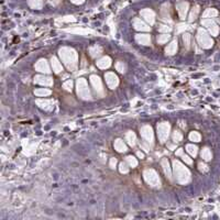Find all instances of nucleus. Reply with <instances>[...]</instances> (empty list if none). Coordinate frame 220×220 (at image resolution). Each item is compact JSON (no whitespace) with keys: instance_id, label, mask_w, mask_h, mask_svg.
I'll list each match as a JSON object with an SVG mask.
<instances>
[{"instance_id":"4","label":"nucleus","mask_w":220,"mask_h":220,"mask_svg":"<svg viewBox=\"0 0 220 220\" xmlns=\"http://www.w3.org/2000/svg\"><path fill=\"white\" fill-rule=\"evenodd\" d=\"M105 77L107 79V84L109 85L110 88H115L118 85V78H117V76L115 74L108 73L107 75H105Z\"/></svg>"},{"instance_id":"3","label":"nucleus","mask_w":220,"mask_h":220,"mask_svg":"<svg viewBox=\"0 0 220 220\" xmlns=\"http://www.w3.org/2000/svg\"><path fill=\"white\" fill-rule=\"evenodd\" d=\"M168 125L166 122H163V125H160L158 127V137L161 138V142H164L166 138H167V134H168Z\"/></svg>"},{"instance_id":"6","label":"nucleus","mask_w":220,"mask_h":220,"mask_svg":"<svg viewBox=\"0 0 220 220\" xmlns=\"http://www.w3.org/2000/svg\"><path fill=\"white\" fill-rule=\"evenodd\" d=\"M35 68H37L39 72H45V73H49V72H50V68H49V66H47L45 59H41V61H39V63L35 65Z\"/></svg>"},{"instance_id":"1","label":"nucleus","mask_w":220,"mask_h":220,"mask_svg":"<svg viewBox=\"0 0 220 220\" xmlns=\"http://www.w3.org/2000/svg\"><path fill=\"white\" fill-rule=\"evenodd\" d=\"M59 55H61V57H63V59H64V63L66 64V66L70 68V70H74L75 66H76V54H75V52L73 50H68V52L67 53H65L64 52V50H61V53H59Z\"/></svg>"},{"instance_id":"8","label":"nucleus","mask_w":220,"mask_h":220,"mask_svg":"<svg viewBox=\"0 0 220 220\" xmlns=\"http://www.w3.org/2000/svg\"><path fill=\"white\" fill-rule=\"evenodd\" d=\"M110 58L109 57H102L101 59H99L97 62V65L100 67V68H107V67L110 66Z\"/></svg>"},{"instance_id":"19","label":"nucleus","mask_w":220,"mask_h":220,"mask_svg":"<svg viewBox=\"0 0 220 220\" xmlns=\"http://www.w3.org/2000/svg\"><path fill=\"white\" fill-rule=\"evenodd\" d=\"M116 163H117L116 158H111V163H110V166H111L112 168H115V167H113V165L116 166Z\"/></svg>"},{"instance_id":"18","label":"nucleus","mask_w":220,"mask_h":220,"mask_svg":"<svg viewBox=\"0 0 220 220\" xmlns=\"http://www.w3.org/2000/svg\"><path fill=\"white\" fill-rule=\"evenodd\" d=\"M64 88L66 90H72V80H68L66 83L64 84Z\"/></svg>"},{"instance_id":"16","label":"nucleus","mask_w":220,"mask_h":220,"mask_svg":"<svg viewBox=\"0 0 220 220\" xmlns=\"http://www.w3.org/2000/svg\"><path fill=\"white\" fill-rule=\"evenodd\" d=\"M117 70L120 73H123L125 72V65L122 63H117Z\"/></svg>"},{"instance_id":"9","label":"nucleus","mask_w":220,"mask_h":220,"mask_svg":"<svg viewBox=\"0 0 220 220\" xmlns=\"http://www.w3.org/2000/svg\"><path fill=\"white\" fill-rule=\"evenodd\" d=\"M115 148L117 149L118 152H125V151H127V148H125V143L121 141V140H117L116 143H115Z\"/></svg>"},{"instance_id":"11","label":"nucleus","mask_w":220,"mask_h":220,"mask_svg":"<svg viewBox=\"0 0 220 220\" xmlns=\"http://www.w3.org/2000/svg\"><path fill=\"white\" fill-rule=\"evenodd\" d=\"M52 65H53V70H54L55 73H59L62 71V65L57 62V59L55 57L52 58Z\"/></svg>"},{"instance_id":"13","label":"nucleus","mask_w":220,"mask_h":220,"mask_svg":"<svg viewBox=\"0 0 220 220\" xmlns=\"http://www.w3.org/2000/svg\"><path fill=\"white\" fill-rule=\"evenodd\" d=\"M162 165H163V167H164V172H165V174L171 178V173H170V168H168V163H167V160H166V158H164V160L162 161Z\"/></svg>"},{"instance_id":"12","label":"nucleus","mask_w":220,"mask_h":220,"mask_svg":"<svg viewBox=\"0 0 220 220\" xmlns=\"http://www.w3.org/2000/svg\"><path fill=\"white\" fill-rule=\"evenodd\" d=\"M127 140H128L129 144L133 146L134 144H135V134L130 131V132L127 134Z\"/></svg>"},{"instance_id":"14","label":"nucleus","mask_w":220,"mask_h":220,"mask_svg":"<svg viewBox=\"0 0 220 220\" xmlns=\"http://www.w3.org/2000/svg\"><path fill=\"white\" fill-rule=\"evenodd\" d=\"M127 162L130 164V166H132V167L137 166V164H138L137 160L134 158H132V156H128V158H127Z\"/></svg>"},{"instance_id":"17","label":"nucleus","mask_w":220,"mask_h":220,"mask_svg":"<svg viewBox=\"0 0 220 220\" xmlns=\"http://www.w3.org/2000/svg\"><path fill=\"white\" fill-rule=\"evenodd\" d=\"M128 168H127V165L125 163H121L120 164V172L121 173H128Z\"/></svg>"},{"instance_id":"20","label":"nucleus","mask_w":220,"mask_h":220,"mask_svg":"<svg viewBox=\"0 0 220 220\" xmlns=\"http://www.w3.org/2000/svg\"><path fill=\"white\" fill-rule=\"evenodd\" d=\"M138 156H139V158H144V154L142 153V152H138Z\"/></svg>"},{"instance_id":"5","label":"nucleus","mask_w":220,"mask_h":220,"mask_svg":"<svg viewBox=\"0 0 220 220\" xmlns=\"http://www.w3.org/2000/svg\"><path fill=\"white\" fill-rule=\"evenodd\" d=\"M142 137L145 139L148 142H152L153 140V133H152V129L151 127H143L142 129Z\"/></svg>"},{"instance_id":"10","label":"nucleus","mask_w":220,"mask_h":220,"mask_svg":"<svg viewBox=\"0 0 220 220\" xmlns=\"http://www.w3.org/2000/svg\"><path fill=\"white\" fill-rule=\"evenodd\" d=\"M35 82L39 84H44V85H52L51 78H49V77H43V76H37Z\"/></svg>"},{"instance_id":"2","label":"nucleus","mask_w":220,"mask_h":220,"mask_svg":"<svg viewBox=\"0 0 220 220\" xmlns=\"http://www.w3.org/2000/svg\"><path fill=\"white\" fill-rule=\"evenodd\" d=\"M144 176H145V181L149 184H151L152 186H160V179H158V175L155 174V172L152 170L146 171L144 173Z\"/></svg>"},{"instance_id":"7","label":"nucleus","mask_w":220,"mask_h":220,"mask_svg":"<svg viewBox=\"0 0 220 220\" xmlns=\"http://www.w3.org/2000/svg\"><path fill=\"white\" fill-rule=\"evenodd\" d=\"M90 79H92V84L95 86V89L96 90H98V92H100V90H102V86H101V82H100V79L98 76H92L90 77Z\"/></svg>"},{"instance_id":"15","label":"nucleus","mask_w":220,"mask_h":220,"mask_svg":"<svg viewBox=\"0 0 220 220\" xmlns=\"http://www.w3.org/2000/svg\"><path fill=\"white\" fill-rule=\"evenodd\" d=\"M35 94H37V95H39V96H40V95L46 96V95H50L51 92H50V90H47V89H44V90L42 89V90H37V92H35Z\"/></svg>"}]
</instances>
